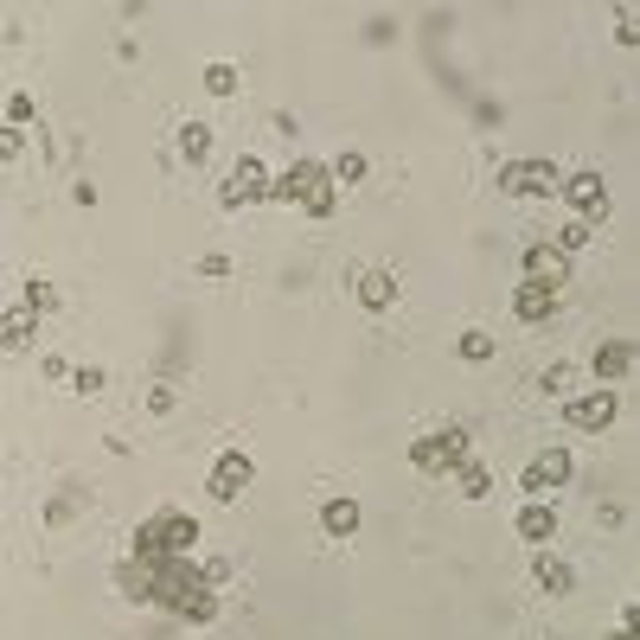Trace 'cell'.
<instances>
[{"label":"cell","mask_w":640,"mask_h":640,"mask_svg":"<svg viewBox=\"0 0 640 640\" xmlns=\"http://www.w3.org/2000/svg\"><path fill=\"white\" fill-rule=\"evenodd\" d=\"M148 608H167L187 628H212L218 590L199 576V558H167V564H148Z\"/></svg>","instance_id":"obj_1"},{"label":"cell","mask_w":640,"mask_h":640,"mask_svg":"<svg viewBox=\"0 0 640 640\" xmlns=\"http://www.w3.org/2000/svg\"><path fill=\"white\" fill-rule=\"evenodd\" d=\"M199 519L192 513H148L142 526H135V551L128 558H142V564H167V558H199Z\"/></svg>","instance_id":"obj_2"},{"label":"cell","mask_w":640,"mask_h":640,"mask_svg":"<svg viewBox=\"0 0 640 640\" xmlns=\"http://www.w3.org/2000/svg\"><path fill=\"white\" fill-rule=\"evenodd\" d=\"M269 199L302 205L307 218H327V212H334V199H339V187H334V173H327V160H295L289 173H276V180H269Z\"/></svg>","instance_id":"obj_3"},{"label":"cell","mask_w":640,"mask_h":640,"mask_svg":"<svg viewBox=\"0 0 640 640\" xmlns=\"http://www.w3.org/2000/svg\"><path fill=\"white\" fill-rule=\"evenodd\" d=\"M461 461H474V442H468V429H429V436H416L411 442V468L416 474H429V481H449Z\"/></svg>","instance_id":"obj_4"},{"label":"cell","mask_w":640,"mask_h":640,"mask_svg":"<svg viewBox=\"0 0 640 640\" xmlns=\"http://www.w3.org/2000/svg\"><path fill=\"white\" fill-rule=\"evenodd\" d=\"M269 180H276V173H269L257 154H237V160H231V173L218 180V205H225V212L263 205V199H269Z\"/></svg>","instance_id":"obj_5"},{"label":"cell","mask_w":640,"mask_h":640,"mask_svg":"<svg viewBox=\"0 0 640 640\" xmlns=\"http://www.w3.org/2000/svg\"><path fill=\"white\" fill-rule=\"evenodd\" d=\"M615 416H621V391H608V384H596V391H570L564 397V423L570 429H583V436H603Z\"/></svg>","instance_id":"obj_6"},{"label":"cell","mask_w":640,"mask_h":640,"mask_svg":"<svg viewBox=\"0 0 640 640\" xmlns=\"http://www.w3.org/2000/svg\"><path fill=\"white\" fill-rule=\"evenodd\" d=\"M558 187H564L558 160H506L499 167V192H513V199H551Z\"/></svg>","instance_id":"obj_7"},{"label":"cell","mask_w":640,"mask_h":640,"mask_svg":"<svg viewBox=\"0 0 640 640\" xmlns=\"http://www.w3.org/2000/svg\"><path fill=\"white\" fill-rule=\"evenodd\" d=\"M570 474H576L570 449H538L526 468H519V487H526V499H551L558 487H570Z\"/></svg>","instance_id":"obj_8"},{"label":"cell","mask_w":640,"mask_h":640,"mask_svg":"<svg viewBox=\"0 0 640 640\" xmlns=\"http://www.w3.org/2000/svg\"><path fill=\"white\" fill-rule=\"evenodd\" d=\"M205 487H212V499H218V506H237L244 493L257 487V461H250V454H244V449H225V454H218V461H212V474H205Z\"/></svg>","instance_id":"obj_9"},{"label":"cell","mask_w":640,"mask_h":640,"mask_svg":"<svg viewBox=\"0 0 640 640\" xmlns=\"http://www.w3.org/2000/svg\"><path fill=\"white\" fill-rule=\"evenodd\" d=\"M564 205L570 218H583V225H603L608 218V180L596 173V167H583V173H564Z\"/></svg>","instance_id":"obj_10"},{"label":"cell","mask_w":640,"mask_h":640,"mask_svg":"<svg viewBox=\"0 0 640 640\" xmlns=\"http://www.w3.org/2000/svg\"><path fill=\"white\" fill-rule=\"evenodd\" d=\"M519 269H526V282L551 289V295H564V282H570V257H564V250H551V244H526Z\"/></svg>","instance_id":"obj_11"},{"label":"cell","mask_w":640,"mask_h":640,"mask_svg":"<svg viewBox=\"0 0 640 640\" xmlns=\"http://www.w3.org/2000/svg\"><path fill=\"white\" fill-rule=\"evenodd\" d=\"M590 372H596V384H608V391H615V384H628V378H635V339H603V346H596V359H590Z\"/></svg>","instance_id":"obj_12"},{"label":"cell","mask_w":640,"mask_h":640,"mask_svg":"<svg viewBox=\"0 0 640 640\" xmlns=\"http://www.w3.org/2000/svg\"><path fill=\"white\" fill-rule=\"evenodd\" d=\"M513 531L526 538L531 551H544V544L558 538V506H551V499H526V506H519V519H513Z\"/></svg>","instance_id":"obj_13"},{"label":"cell","mask_w":640,"mask_h":640,"mask_svg":"<svg viewBox=\"0 0 640 640\" xmlns=\"http://www.w3.org/2000/svg\"><path fill=\"white\" fill-rule=\"evenodd\" d=\"M359 526H366V513H359V499H352V493L321 499V531H327V538H359Z\"/></svg>","instance_id":"obj_14"},{"label":"cell","mask_w":640,"mask_h":640,"mask_svg":"<svg viewBox=\"0 0 640 640\" xmlns=\"http://www.w3.org/2000/svg\"><path fill=\"white\" fill-rule=\"evenodd\" d=\"M38 339V314L33 307H7L0 314V352H26Z\"/></svg>","instance_id":"obj_15"},{"label":"cell","mask_w":640,"mask_h":640,"mask_svg":"<svg viewBox=\"0 0 640 640\" xmlns=\"http://www.w3.org/2000/svg\"><path fill=\"white\" fill-rule=\"evenodd\" d=\"M391 302H397V269H366L359 276V307L366 314H384Z\"/></svg>","instance_id":"obj_16"},{"label":"cell","mask_w":640,"mask_h":640,"mask_svg":"<svg viewBox=\"0 0 640 640\" xmlns=\"http://www.w3.org/2000/svg\"><path fill=\"white\" fill-rule=\"evenodd\" d=\"M531 583L544 590V596H570L576 590V570L564 558H551V551H538V564H531Z\"/></svg>","instance_id":"obj_17"},{"label":"cell","mask_w":640,"mask_h":640,"mask_svg":"<svg viewBox=\"0 0 640 640\" xmlns=\"http://www.w3.org/2000/svg\"><path fill=\"white\" fill-rule=\"evenodd\" d=\"M551 307H558V295H551V289H538V282H519V289H513V314H519V321H551Z\"/></svg>","instance_id":"obj_18"},{"label":"cell","mask_w":640,"mask_h":640,"mask_svg":"<svg viewBox=\"0 0 640 640\" xmlns=\"http://www.w3.org/2000/svg\"><path fill=\"white\" fill-rule=\"evenodd\" d=\"M544 244H551V250H564V257H576V250H590V244H596V225H583V218H564V225L551 231Z\"/></svg>","instance_id":"obj_19"},{"label":"cell","mask_w":640,"mask_h":640,"mask_svg":"<svg viewBox=\"0 0 640 640\" xmlns=\"http://www.w3.org/2000/svg\"><path fill=\"white\" fill-rule=\"evenodd\" d=\"M454 493H461V499H493V474L481 461H461V468H454Z\"/></svg>","instance_id":"obj_20"},{"label":"cell","mask_w":640,"mask_h":640,"mask_svg":"<svg viewBox=\"0 0 640 640\" xmlns=\"http://www.w3.org/2000/svg\"><path fill=\"white\" fill-rule=\"evenodd\" d=\"M180 160H192V167L212 160V128L205 122H180Z\"/></svg>","instance_id":"obj_21"},{"label":"cell","mask_w":640,"mask_h":640,"mask_svg":"<svg viewBox=\"0 0 640 640\" xmlns=\"http://www.w3.org/2000/svg\"><path fill=\"white\" fill-rule=\"evenodd\" d=\"M327 173H334V187H359V180L372 173V160H366L359 148H346V154L334 160V167H327Z\"/></svg>","instance_id":"obj_22"},{"label":"cell","mask_w":640,"mask_h":640,"mask_svg":"<svg viewBox=\"0 0 640 640\" xmlns=\"http://www.w3.org/2000/svg\"><path fill=\"white\" fill-rule=\"evenodd\" d=\"M454 352H461L468 366H487L499 346H493V334H481V327H474V334H461V339H454Z\"/></svg>","instance_id":"obj_23"},{"label":"cell","mask_w":640,"mask_h":640,"mask_svg":"<svg viewBox=\"0 0 640 640\" xmlns=\"http://www.w3.org/2000/svg\"><path fill=\"white\" fill-rule=\"evenodd\" d=\"M205 90H212V97H237V65H231V58H212V65H205Z\"/></svg>","instance_id":"obj_24"},{"label":"cell","mask_w":640,"mask_h":640,"mask_svg":"<svg viewBox=\"0 0 640 640\" xmlns=\"http://www.w3.org/2000/svg\"><path fill=\"white\" fill-rule=\"evenodd\" d=\"M20 307H33L38 321H45V314H58V289H52V282H26V295H20Z\"/></svg>","instance_id":"obj_25"},{"label":"cell","mask_w":640,"mask_h":640,"mask_svg":"<svg viewBox=\"0 0 640 640\" xmlns=\"http://www.w3.org/2000/svg\"><path fill=\"white\" fill-rule=\"evenodd\" d=\"M65 384H71L77 397H97V391L110 384V372H103V366H71V378H65Z\"/></svg>","instance_id":"obj_26"},{"label":"cell","mask_w":640,"mask_h":640,"mask_svg":"<svg viewBox=\"0 0 640 640\" xmlns=\"http://www.w3.org/2000/svg\"><path fill=\"white\" fill-rule=\"evenodd\" d=\"M26 122H38V103L26 90H13V97H7V128H26Z\"/></svg>","instance_id":"obj_27"},{"label":"cell","mask_w":640,"mask_h":640,"mask_svg":"<svg viewBox=\"0 0 640 640\" xmlns=\"http://www.w3.org/2000/svg\"><path fill=\"white\" fill-rule=\"evenodd\" d=\"M26 142H33L26 128H0V167H13V160L26 154Z\"/></svg>","instance_id":"obj_28"},{"label":"cell","mask_w":640,"mask_h":640,"mask_svg":"<svg viewBox=\"0 0 640 640\" xmlns=\"http://www.w3.org/2000/svg\"><path fill=\"white\" fill-rule=\"evenodd\" d=\"M173 404H180V391H173V384H154V391H148V411L154 416H173Z\"/></svg>","instance_id":"obj_29"},{"label":"cell","mask_w":640,"mask_h":640,"mask_svg":"<svg viewBox=\"0 0 640 640\" xmlns=\"http://www.w3.org/2000/svg\"><path fill=\"white\" fill-rule=\"evenodd\" d=\"M199 576H205L212 590H225V583H231V564H225V558H199Z\"/></svg>","instance_id":"obj_30"},{"label":"cell","mask_w":640,"mask_h":640,"mask_svg":"<svg viewBox=\"0 0 640 640\" xmlns=\"http://www.w3.org/2000/svg\"><path fill=\"white\" fill-rule=\"evenodd\" d=\"M199 276H205V282H225V276H231V257H218V250H212V257H199Z\"/></svg>","instance_id":"obj_31"},{"label":"cell","mask_w":640,"mask_h":640,"mask_svg":"<svg viewBox=\"0 0 640 640\" xmlns=\"http://www.w3.org/2000/svg\"><path fill=\"white\" fill-rule=\"evenodd\" d=\"M38 372L52 378V384H65V378H71V359H58V352H45V359H38Z\"/></svg>","instance_id":"obj_32"},{"label":"cell","mask_w":640,"mask_h":640,"mask_svg":"<svg viewBox=\"0 0 640 640\" xmlns=\"http://www.w3.org/2000/svg\"><path fill=\"white\" fill-rule=\"evenodd\" d=\"M615 38H621V45H635V38H640V26H635V7H621V13H615Z\"/></svg>","instance_id":"obj_33"},{"label":"cell","mask_w":640,"mask_h":640,"mask_svg":"<svg viewBox=\"0 0 640 640\" xmlns=\"http://www.w3.org/2000/svg\"><path fill=\"white\" fill-rule=\"evenodd\" d=\"M570 378H576L570 366H551V372H544V391H558V397H570Z\"/></svg>","instance_id":"obj_34"},{"label":"cell","mask_w":640,"mask_h":640,"mask_svg":"<svg viewBox=\"0 0 640 640\" xmlns=\"http://www.w3.org/2000/svg\"><path fill=\"white\" fill-rule=\"evenodd\" d=\"M608 640H635V608L621 615V628H615V635H608Z\"/></svg>","instance_id":"obj_35"}]
</instances>
